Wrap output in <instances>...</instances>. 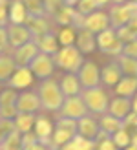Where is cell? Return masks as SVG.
Masks as SVG:
<instances>
[{
    "label": "cell",
    "mask_w": 137,
    "mask_h": 150,
    "mask_svg": "<svg viewBox=\"0 0 137 150\" xmlns=\"http://www.w3.org/2000/svg\"><path fill=\"white\" fill-rule=\"evenodd\" d=\"M37 95L40 101V108L48 112H59L64 103V95L59 88V81L55 79H44L37 88Z\"/></svg>",
    "instance_id": "obj_1"
},
{
    "label": "cell",
    "mask_w": 137,
    "mask_h": 150,
    "mask_svg": "<svg viewBox=\"0 0 137 150\" xmlns=\"http://www.w3.org/2000/svg\"><path fill=\"white\" fill-rule=\"evenodd\" d=\"M81 99L84 103V106L88 110L90 115H104L108 110V92L102 86L97 88H86L81 90Z\"/></svg>",
    "instance_id": "obj_2"
},
{
    "label": "cell",
    "mask_w": 137,
    "mask_h": 150,
    "mask_svg": "<svg viewBox=\"0 0 137 150\" xmlns=\"http://www.w3.org/2000/svg\"><path fill=\"white\" fill-rule=\"evenodd\" d=\"M53 61H55V68H60L66 73H77L84 59L75 46H60L59 51L53 55Z\"/></svg>",
    "instance_id": "obj_3"
},
{
    "label": "cell",
    "mask_w": 137,
    "mask_h": 150,
    "mask_svg": "<svg viewBox=\"0 0 137 150\" xmlns=\"http://www.w3.org/2000/svg\"><path fill=\"white\" fill-rule=\"evenodd\" d=\"M133 17H137V2H133V0H128L124 4H113L108 11L110 28H113V29L126 26L128 20Z\"/></svg>",
    "instance_id": "obj_4"
},
{
    "label": "cell",
    "mask_w": 137,
    "mask_h": 150,
    "mask_svg": "<svg viewBox=\"0 0 137 150\" xmlns=\"http://www.w3.org/2000/svg\"><path fill=\"white\" fill-rule=\"evenodd\" d=\"M28 68L31 70L33 77L44 81V79H49L51 75H53V71H55V61H53V57H51V55L39 51V53L35 55V59H33L31 62H29Z\"/></svg>",
    "instance_id": "obj_5"
},
{
    "label": "cell",
    "mask_w": 137,
    "mask_h": 150,
    "mask_svg": "<svg viewBox=\"0 0 137 150\" xmlns=\"http://www.w3.org/2000/svg\"><path fill=\"white\" fill-rule=\"evenodd\" d=\"M59 117H68V119H73V121H79V119L90 115L88 110L82 103L81 95H73V97H64V103L60 110L57 112Z\"/></svg>",
    "instance_id": "obj_6"
},
{
    "label": "cell",
    "mask_w": 137,
    "mask_h": 150,
    "mask_svg": "<svg viewBox=\"0 0 137 150\" xmlns=\"http://www.w3.org/2000/svg\"><path fill=\"white\" fill-rule=\"evenodd\" d=\"M60 28H73V29H81L84 24V17L71 6H62L60 9L51 17Z\"/></svg>",
    "instance_id": "obj_7"
},
{
    "label": "cell",
    "mask_w": 137,
    "mask_h": 150,
    "mask_svg": "<svg viewBox=\"0 0 137 150\" xmlns=\"http://www.w3.org/2000/svg\"><path fill=\"white\" fill-rule=\"evenodd\" d=\"M77 79H79V84L82 90L86 88H97L101 86V70L97 68L95 62L91 61H84L82 66L77 71Z\"/></svg>",
    "instance_id": "obj_8"
},
{
    "label": "cell",
    "mask_w": 137,
    "mask_h": 150,
    "mask_svg": "<svg viewBox=\"0 0 137 150\" xmlns=\"http://www.w3.org/2000/svg\"><path fill=\"white\" fill-rule=\"evenodd\" d=\"M39 53V48H37V44L33 40H29L26 44H22V46L15 48L13 53H11V59L17 68H28L29 62L35 59V55Z\"/></svg>",
    "instance_id": "obj_9"
},
{
    "label": "cell",
    "mask_w": 137,
    "mask_h": 150,
    "mask_svg": "<svg viewBox=\"0 0 137 150\" xmlns=\"http://www.w3.org/2000/svg\"><path fill=\"white\" fill-rule=\"evenodd\" d=\"M15 108H17L18 114H35V112L42 110L37 92H29V90H24V92H20L17 95Z\"/></svg>",
    "instance_id": "obj_10"
},
{
    "label": "cell",
    "mask_w": 137,
    "mask_h": 150,
    "mask_svg": "<svg viewBox=\"0 0 137 150\" xmlns=\"http://www.w3.org/2000/svg\"><path fill=\"white\" fill-rule=\"evenodd\" d=\"M6 33H7V44H9L13 50L22 46V44H26V42H29V40H33V37L29 33L26 24H7Z\"/></svg>",
    "instance_id": "obj_11"
},
{
    "label": "cell",
    "mask_w": 137,
    "mask_h": 150,
    "mask_svg": "<svg viewBox=\"0 0 137 150\" xmlns=\"http://www.w3.org/2000/svg\"><path fill=\"white\" fill-rule=\"evenodd\" d=\"M82 28L88 29V31H91L93 35L104 31V29L110 28V18H108V13L106 11H101L97 9L93 13H90L84 17V24H82Z\"/></svg>",
    "instance_id": "obj_12"
},
{
    "label": "cell",
    "mask_w": 137,
    "mask_h": 150,
    "mask_svg": "<svg viewBox=\"0 0 137 150\" xmlns=\"http://www.w3.org/2000/svg\"><path fill=\"white\" fill-rule=\"evenodd\" d=\"M17 90L6 88L2 93H0V119H9L13 121V117L18 114L17 108H15V103H17Z\"/></svg>",
    "instance_id": "obj_13"
},
{
    "label": "cell",
    "mask_w": 137,
    "mask_h": 150,
    "mask_svg": "<svg viewBox=\"0 0 137 150\" xmlns=\"http://www.w3.org/2000/svg\"><path fill=\"white\" fill-rule=\"evenodd\" d=\"M75 48H77L82 55L93 53V51L97 50L95 35L91 31H88V29H84V28L77 29V33H75Z\"/></svg>",
    "instance_id": "obj_14"
},
{
    "label": "cell",
    "mask_w": 137,
    "mask_h": 150,
    "mask_svg": "<svg viewBox=\"0 0 137 150\" xmlns=\"http://www.w3.org/2000/svg\"><path fill=\"white\" fill-rule=\"evenodd\" d=\"M6 82H7V88L11 90H26L28 86L33 84V73L29 68H17Z\"/></svg>",
    "instance_id": "obj_15"
},
{
    "label": "cell",
    "mask_w": 137,
    "mask_h": 150,
    "mask_svg": "<svg viewBox=\"0 0 137 150\" xmlns=\"http://www.w3.org/2000/svg\"><path fill=\"white\" fill-rule=\"evenodd\" d=\"M33 128H35V137L39 143H42L44 146H49V139H51V134H53V123L49 121L48 117H44V115H39V117H35V125H33Z\"/></svg>",
    "instance_id": "obj_16"
},
{
    "label": "cell",
    "mask_w": 137,
    "mask_h": 150,
    "mask_svg": "<svg viewBox=\"0 0 137 150\" xmlns=\"http://www.w3.org/2000/svg\"><path fill=\"white\" fill-rule=\"evenodd\" d=\"M99 121L93 117V115H86L77 121V134L84 139H90V141H95L97 136H99Z\"/></svg>",
    "instance_id": "obj_17"
},
{
    "label": "cell",
    "mask_w": 137,
    "mask_h": 150,
    "mask_svg": "<svg viewBox=\"0 0 137 150\" xmlns=\"http://www.w3.org/2000/svg\"><path fill=\"white\" fill-rule=\"evenodd\" d=\"M130 112H132V101L128 99V97L115 95L113 99L108 101V110H106V114H110V115L117 117V119H124Z\"/></svg>",
    "instance_id": "obj_18"
},
{
    "label": "cell",
    "mask_w": 137,
    "mask_h": 150,
    "mask_svg": "<svg viewBox=\"0 0 137 150\" xmlns=\"http://www.w3.org/2000/svg\"><path fill=\"white\" fill-rule=\"evenodd\" d=\"M121 77H123V73H121V68H119L117 61H112L101 70V86L113 88L121 81Z\"/></svg>",
    "instance_id": "obj_19"
},
{
    "label": "cell",
    "mask_w": 137,
    "mask_h": 150,
    "mask_svg": "<svg viewBox=\"0 0 137 150\" xmlns=\"http://www.w3.org/2000/svg\"><path fill=\"white\" fill-rule=\"evenodd\" d=\"M26 26H28V29H29V33H31L33 39H39V37L53 31L51 24H49V17H46V15H44V17H31V18H28Z\"/></svg>",
    "instance_id": "obj_20"
},
{
    "label": "cell",
    "mask_w": 137,
    "mask_h": 150,
    "mask_svg": "<svg viewBox=\"0 0 137 150\" xmlns=\"http://www.w3.org/2000/svg\"><path fill=\"white\" fill-rule=\"evenodd\" d=\"M7 20L9 24H26L28 22V11L22 0H11V4L7 6Z\"/></svg>",
    "instance_id": "obj_21"
},
{
    "label": "cell",
    "mask_w": 137,
    "mask_h": 150,
    "mask_svg": "<svg viewBox=\"0 0 137 150\" xmlns=\"http://www.w3.org/2000/svg\"><path fill=\"white\" fill-rule=\"evenodd\" d=\"M59 88L62 92L64 97H73V95H79L81 93V84H79V79H77V73H66L62 79L59 81Z\"/></svg>",
    "instance_id": "obj_22"
},
{
    "label": "cell",
    "mask_w": 137,
    "mask_h": 150,
    "mask_svg": "<svg viewBox=\"0 0 137 150\" xmlns=\"http://www.w3.org/2000/svg\"><path fill=\"white\" fill-rule=\"evenodd\" d=\"M33 42L37 44V48H39V51H42V53H48V55H55L59 51V42H57V37H55V31L51 33H46L42 37H39V39H33Z\"/></svg>",
    "instance_id": "obj_23"
},
{
    "label": "cell",
    "mask_w": 137,
    "mask_h": 150,
    "mask_svg": "<svg viewBox=\"0 0 137 150\" xmlns=\"http://www.w3.org/2000/svg\"><path fill=\"white\" fill-rule=\"evenodd\" d=\"M123 128V121L117 117H113L110 114H104L101 115V119H99V130H101L106 137H112L113 134H115L117 130Z\"/></svg>",
    "instance_id": "obj_24"
},
{
    "label": "cell",
    "mask_w": 137,
    "mask_h": 150,
    "mask_svg": "<svg viewBox=\"0 0 137 150\" xmlns=\"http://www.w3.org/2000/svg\"><path fill=\"white\" fill-rule=\"evenodd\" d=\"M113 90H115V95L130 99L137 92V77H121V81L113 86Z\"/></svg>",
    "instance_id": "obj_25"
},
{
    "label": "cell",
    "mask_w": 137,
    "mask_h": 150,
    "mask_svg": "<svg viewBox=\"0 0 137 150\" xmlns=\"http://www.w3.org/2000/svg\"><path fill=\"white\" fill-rule=\"evenodd\" d=\"M35 114H17L13 117V126L18 134H28L33 132V125H35Z\"/></svg>",
    "instance_id": "obj_26"
},
{
    "label": "cell",
    "mask_w": 137,
    "mask_h": 150,
    "mask_svg": "<svg viewBox=\"0 0 137 150\" xmlns=\"http://www.w3.org/2000/svg\"><path fill=\"white\" fill-rule=\"evenodd\" d=\"M0 150H22V134L17 130L6 134L0 141Z\"/></svg>",
    "instance_id": "obj_27"
},
{
    "label": "cell",
    "mask_w": 137,
    "mask_h": 150,
    "mask_svg": "<svg viewBox=\"0 0 137 150\" xmlns=\"http://www.w3.org/2000/svg\"><path fill=\"white\" fill-rule=\"evenodd\" d=\"M117 64L121 68L123 77H137V59L119 55L117 57Z\"/></svg>",
    "instance_id": "obj_28"
},
{
    "label": "cell",
    "mask_w": 137,
    "mask_h": 150,
    "mask_svg": "<svg viewBox=\"0 0 137 150\" xmlns=\"http://www.w3.org/2000/svg\"><path fill=\"white\" fill-rule=\"evenodd\" d=\"M15 70H17V66H15L11 55H7L6 51L0 53V82H6L13 75Z\"/></svg>",
    "instance_id": "obj_29"
},
{
    "label": "cell",
    "mask_w": 137,
    "mask_h": 150,
    "mask_svg": "<svg viewBox=\"0 0 137 150\" xmlns=\"http://www.w3.org/2000/svg\"><path fill=\"white\" fill-rule=\"evenodd\" d=\"M75 33H77V29L73 28H60L55 33L59 46H75Z\"/></svg>",
    "instance_id": "obj_30"
},
{
    "label": "cell",
    "mask_w": 137,
    "mask_h": 150,
    "mask_svg": "<svg viewBox=\"0 0 137 150\" xmlns=\"http://www.w3.org/2000/svg\"><path fill=\"white\" fill-rule=\"evenodd\" d=\"M115 39H117V37H115V29H113V28H108V29H104V31H101V33H97V35H95L97 48L101 50V51H104V50L108 48Z\"/></svg>",
    "instance_id": "obj_31"
},
{
    "label": "cell",
    "mask_w": 137,
    "mask_h": 150,
    "mask_svg": "<svg viewBox=\"0 0 137 150\" xmlns=\"http://www.w3.org/2000/svg\"><path fill=\"white\" fill-rule=\"evenodd\" d=\"M26 11H28V18L31 17H44V6L42 0H22Z\"/></svg>",
    "instance_id": "obj_32"
},
{
    "label": "cell",
    "mask_w": 137,
    "mask_h": 150,
    "mask_svg": "<svg viewBox=\"0 0 137 150\" xmlns=\"http://www.w3.org/2000/svg\"><path fill=\"white\" fill-rule=\"evenodd\" d=\"M55 128L66 132L68 136H77V121H73V119H68V117H59L57 119V125Z\"/></svg>",
    "instance_id": "obj_33"
},
{
    "label": "cell",
    "mask_w": 137,
    "mask_h": 150,
    "mask_svg": "<svg viewBox=\"0 0 137 150\" xmlns=\"http://www.w3.org/2000/svg\"><path fill=\"white\" fill-rule=\"evenodd\" d=\"M110 139L113 141V145L117 146V150H123V148H126L128 145H130V132L121 128V130H117L115 134H113Z\"/></svg>",
    "instance_id": "obj_34"
},
{
    "label": "cell",
    "mask_w": 137,
    "mask_h": 150,
    "mask_svg": "<svg viewBox=\"0 0 137 150\" xmlns=\"http://www.w3.org/2000/svg\"><path fill=\"white\" fill-rule=\"evenodd\" d=\"M42 6H44V15L46 17H53V15L64 6V2L62 0H42Z\"/></svg>",
    "instance_id": "obj_35"
},
{
    "label": "cell",
    "mask_w": 137,
    "mask_h": 150,
    "mask_svg": "<svg viewBox=\"0 0 137 150\" xmlns=\"http://www.w3.org/2000/svg\"><path fill=\"white\" fill-rule=\"evenodd\" d=\"M73 143L77 145L79 150H97V141H90V139H84V137H81L79 134L77 136H73Z\"/></svg>",
    "instance_id": "obj_36"
},
{
    "label": "cell",
    "mask_w": 137,
    "mask_h": 150,
    "mask_svg": "<svg viewBox=\"0 0 137 150\" xmlns=\"http://www.w3.org/2000/svg\"><path fill=\"white\" fill-rule=\"evenodd\" d=\"M115 37L123 42V44H126V42H130V40H133V39H137V37L128 29V26H121V28H117L115 29Z\"/></svg>",
    "instance_id": "obj_37"
},
{
    "label": "cell",
    "mask_w": 137,
    "mask_h": 150,
    "mask_svg": "<svg viewBox=\"0 0 137 150\" xmlns=\"http://www.w3.org/2000/svg\"><path fill=\"white\" fill-rule=\"evenodd\" d=\"M102 53H106V55H112V57H119L121 53H123V42H121L119 39H115L108 48H106Z\"/></svg>",
    "instance_id": "obj_38"
},
{
    "label": "cell",
    "mask_w": 137,
    "mask_h": 150,
    "mask_svg": "<svg viewBox=\"0 0 137 150\" xmlns=\"http://www.w3.org/2000/svg\"><path fill=\"white\" fill-rule=\"evenodd\" d=\"M121 55L137 59V39H133V40H130V42L123 44V53H121Z\"/></svg>",
    "instance_id": "obj_39"
},
{
    "label": "cell",
    "mask_w": 137,
    "mask_h": 150,
    "mask_svg": "<svg viewBox=\"0 0 137 150\" xmlns=\"http://www.w3.org/2000/svg\"><path fill=\"white\" fill-rule=\"evenodd\" d=\"M123 121V128L124 130H128V128H137V114H133V112H130L124 119H121Z\"/></svg>",
    "instance_id": "obj_40"
},
{
    "label": "cell",
    "mask_w": 137,
    "mask_h": 150,
    "mask_svg": "<svg viewBox=\"0 0 137 150\" xmlns=\"http://www.w3.org/2000/svg\"><path fill=\"white\" fill-rule=\"evenodd\" d=\"M7 24V0H0V28H6Z\"/></svg>",
    "instance_id": "obj_41"
},
{
    "label": "cell",
    "mask_w": 137,
    "mask_h": 150,
    "mask_svg": "<svg viewBox=\"0 0 137 150\" xmlns=\"http://www.w3.org/2000/svg\"><path fill=\"white\" fill-rule=\"evenodd\" d=\"M15 130V126H13V121H9V119H0V136H6V134H9Z\"/></svg>",
    "instance_id": "obj_42"
},
{
    "label": "cell",
    "mask_w": 137,
    "mask_h": 150,
    "mask_svg": "<svg viewBox=\"0 0 137 150\" xmlns=\"http://www.w3.org/2000/svg\"><path fill=\"white\" fill-rule=\"evenodd\" d=\"M7 46H9V44H7V33H6V28H0V53H4Z\"/></svg>",
    "instance_id": "obj_43"
},
{
    "label": "cell",
    "mask_w": 137,
    "mask_h": 150,
    "mask_svg": "<svg viewBox=\"0 0 137 150\" xmlns=\"http://www.w3.org/2000/svg\"><path fill=\"white\" fill-rule=\"evenodd\" d=\"M22 150H48V146H44L42 143H39V141H31V143H28L22 146Z\"/></svg>",
    "instance_id": "obj_44"
},
{
    "label": "cell",
    "mask_w": 137,
    "mask_h": 150,
    "mask_svg": "<svg viewBox=\"0 0 137 150\" xmlns=\"http://www.w3.org/2000/svg\"><path fill=\"white\" fill-rule=\"evenodd\" d=\"M128 29H130V31L137 37V17H133V18H130V20H128Z\"/></svg>",
    "instance_id": "obj_45"
},
{
    "label": "cell",
    "mask_w": 137,
    "mask_h": 150,
    "mask_svg": "<svg viewBox=\"0 0 137 150\" xmlns=\"http://www.w3.org/2000/svg\"><path fill=\"white\" fill-rule=\"evenodd\" d=\"M59 150H79V148H77V145H75L73 141H68V143H66V145H62Z\"/></svg>",
    "instance_id": "obj_46"
},
{
    "label": "cell",
    "mask_w": 137,
    "mask_h": 150,
    "mask_svg": "<svg viewBox=\"0 0 137 150\" xmlns=\"http://www.w3.org/2000/svg\"><path fill=\"white\" fill-rule=\"evenodd\" d=\"M130 101H132V112H133V114H137V92L130 97Z\"/></svg>",
    "instance_id": "obj_47"
},
{
    "label": "cell",
    "mask_w": 137,
    "mask_h": 150,
    "mask_svg": "<svg viewBox=\"0 0 137 150\" xmlns=\"http://www.w3.org/2000/svg\"><path fill=\"white\" fill-rule=\"evenodd\" d=\"M93 4L97 6V9H102L104 6H108V4H110V0H93Z\"/></svg>",
    "instance_id": "obj_48"
},
{
    "label": "cell",
    "mask_w": 137,
    "mask_h": 150,
    "mask_svg": "<svg viewBox=\"0 0 137 150\" xmlns=\"http://www.w3.org/2000/svg\"><path fill=\"white\" fill-rule=\"evenodd\" d=\"M130 145L137 148V128H135V130H133V132L130 134Z\"/></svg>",
    "instance_id": "obj_49"
},
{
    "label": "cell",
    "mask_w": 137,
    "mask_h": 150,
    "mask_svg": "<svg viewBox=\"0 0 137 150\" xmlns=\"http://www.w3.org/2000/svg\"><path fill=\"white\" fill-rule=\"evenodd\" d=\"M62 2H64V6H71V7H75L79 0H62Z\"/></svg>",
    "instance_id": "obj_50"
},
{
    "label": "cell",
    "mask_w": 137,
    "mask_h": 150,
    "mask_svg": "<svg viewBox=\"0 0 137 150\" xmlns=\"http://www.w3.org/2000/svg\"><path fill=\"white\" fill-rule=\"evenodd\" d=\"M112 4H124V2H128V0H110Z\"/></svg>",
    "instance_id": "obj_51"
},
{
    "label": "cell",
    "mask_w": 137,
    "mask_h": 150,
    "mask_svg": "<svg viewBox=\"0 0 137 150\" xmlns=\"http://www.w3.org/2000/svg\"><path fill=\"white\" fill-rule=\"evenodd\" d=\"M123 150H137V148H135V146H132V145H128V146H126V148H123Z\"/></svg>",
    "instance_id": "obj_52"
},
{
    "label": "cell",
    "mask_w": 137,
    "mask_h": 150,
    "mask_svg": "<svg viewBox=\"0 0 137 150\" xmlns=\"http://www.w3.org/2000/svg\"><path fill=\"white\" fill-rule=\"evenodd\" d=\"M0 141H2V136H0Z\"/></svg>",
    "instance_id": "obj_53"
},
{
    "label": "cell",
    "mask_w": 137,
    "mask_h": 150,
    "mask_svg": "<svg viewBox=\"0 0 137 150\" xmlns=\"http://www.w3.org/2000/svg\"><path fill=\"white\" fill-rule=\"evenodd\" d=\"M133 2H137V0H133Z\"/></svg>",
    "instance_id": "obj_54"
}]
</instances>
